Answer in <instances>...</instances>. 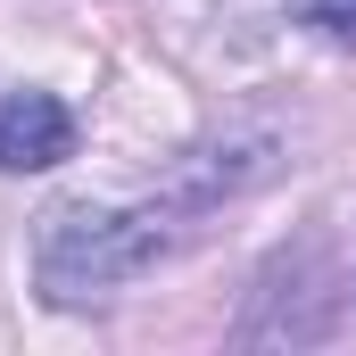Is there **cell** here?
<instances>
[{
    "mask_svg": "<svg viewBox=\"0 0 356 356\" xmlns=\"http://www.w3.org/2000/svg\"><path fill=\"white\" fill-rule=\"evenodd\" d=\"M298 25H315L323 42H356V0H290Z\"/></svg>",
    "mask_w": 356,
    "mask_h": 356,
    "instance_id": "cell-4",
    "label": "cell"
},
{
    "mask_svg": "<svg viewBox=\"0 0 356 356\" xmlns=\"http://www.w3.org/2000/svg\"><path fill=\"white\" fill-rule=\"evenodd\" d=\"M75 158V116L50 91H8L0 99V175H42Z\"/></svg>",
    "mask_w": 356,
    "mask_h": 356,
    "instance_id": "cell-3",
    "label": "cell"
},
{
    "mask_svg": "<svg viewBox=\"0 0 356 356\" xmlns=\"http://www.w3.org/2000/svg\"><path fill=\"white\" fill-rule=\"evenodd\" d=\"M175 249H182L175 207H91V199L50 207V216H42V241H33L42 290L67 298V307H75V298H108V290L158 273Z\"/></svg>",
    "mask_w": 356,
    "mask_h": 356,
    "instance_id": "cell-1",
    "label": "cell"
},
{
    "mask_svg": "<svg viewBox=\"0 0 356 356\" xmlns=\"http://www.w3.org/2000/svg\"><path fill=\"white\" fill-rule=\"evenodd\" d=\"M273 166H282V141H273V133L207 141V149H191L175 175H166V207H175V216H207V207H224V199L273 182Z\"/></svg>",
    "mask_w": 356,
    "mask_h": 356,
    "instance_id": "cell-2",
    "label": "cell"
}]
</instances>
